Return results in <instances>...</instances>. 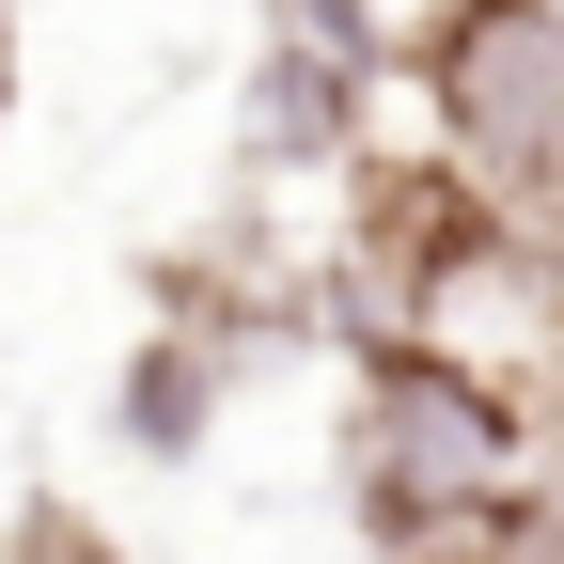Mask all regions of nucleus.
<instances>
[{"label":"nucleus","instance_id":"f257e3e1","mask_svg":"<svg viewBox=\"0 0 564 564\" xmlns=\"http://www.w3.org/2000/svg\"><path fill=\"white\" fill-rule=\"evenodd\" d=\"M518 440H533L518 392H486L470 361H440V345H392L377 392H361V502H377V533L440 549L455 518L518 502Z\"/></svg>","mask_w":564,"mask_h":564},{"label":"nucleus","instance_id":"f03ea898","mask_svg":"<svg viewBox=\"0 0 564 564\" xmlns=\"http://www.w3.org/2000/svg\"><path fill=\"white\" fill-rule=\"evenodd\" d=\"M423 95L502 204H549L564 188V0H455L423 47Z\"/></svg>","mask_w":564,"mask_h":564},{"label":"nucleus","instance_id":"7ed1b4c3","mask_svg":"<svg viewBox=\"0 0 564 564\" xmlns=\"http://www.w3.org/2000/svg\"><path fill=\"white\" fill-rule=\"evenodd\" d=\"M408 564H502V549H408Z\"/></svg>","mask_w":564,"mask_h":564}]
</instances>
